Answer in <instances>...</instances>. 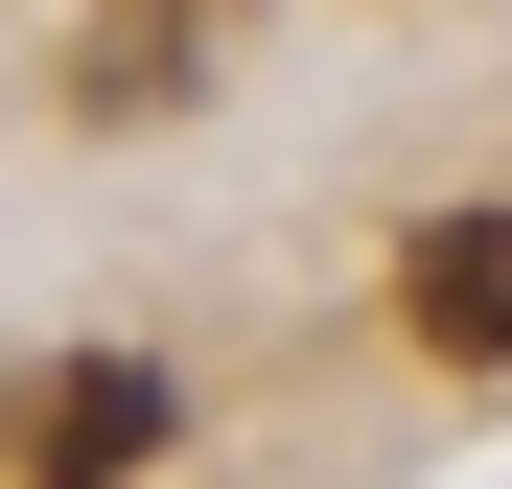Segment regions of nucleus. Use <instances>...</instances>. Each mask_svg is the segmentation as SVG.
Wrapping results in <instances>:
<instances>
[{
	"instance_id": "f257e3e1",
	"label": "nucleus",
	"mask_w": 512,
	"mask_h": 489,
	"mask_svg": "<svg viewBox=\"0 0 512 489\" xmlns=\"http://www.w3.org/2000/svg\"><path fill=\"white\" fill-rule=\"evenodd\" d=\"M187 443V373L163 350H24L0 373V489H140Z\"/></svg>"
},
{
	"instance_id": "f03ea898",
	"label": "nucleus",
	"mask_w": 512,
	"mask_h": 489,
	"mask_svg": "<svg viewBox=\"0 0 512 489\" xmlns=\"http://www.w3.org/2000/svg\"><path fill=\"white\" fill-rule=\"evenodd\" d=\"M396 326L443 373H512V210H419L396 233Z\"/></svg>"
},
{
	"instance_id": "7ed1b4c3",
	"label": "nucleus",
	"mask_w": 512,
	"mask_h": 489,
	"mask_svg": "<svg viewBox=\"0 0 512 489\" xmlns=\"http://www.w3.org/2000/svg\"><path fill=\"white\" fill-rule=\"evenodd\" d=\"M140 24H210V0H140Z\"/></svg>"
}]
</instances>
